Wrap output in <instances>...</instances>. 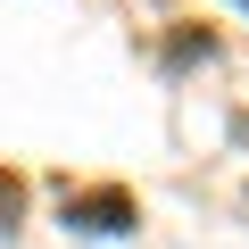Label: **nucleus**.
I'll return each mask as SVG.
<instances>
[{"instance_id": "1", "label": "nucleus", "mask_w": 249, "mask_h": 249, "mask_svg": "<svg viewBox=\"0 0 249 249\" xmlns=\"http://www.w3.org/2000/svg\"><path fill=\"white\" fill-rule=\"evenodd\" d=\"M67 224H75V232H133L142 208H133V191L100 183V191H75V199H67Z\"/></svg>"}, {"instance_id": "2", "label": "nucleus", "mask_w": 249, "mask_h": 249, "mask_svg": "<svg viewBox=\"0 0 249 249\" xmlns=\"http://www.w3.org/2000/svg\"><path fill=\"white\" fill-rule=\"evenodd\" d=\"M17 216H25V183L0 175V232H17Z\"/></svg>"}]
</instances>
